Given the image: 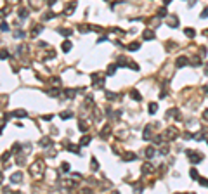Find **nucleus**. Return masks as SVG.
<instances>
[{
  "label": "nucleus",
  "instance_id": "1",
  "mask_svg": "<svg viewBox=\"0 0 208 194\" xmlns=\"http://www.w3.org/2000/svg\"><path fill=\"white\" fill-rule=\"evenodd\" d=\"M44 170H45V165H44L42 159H36L35 163L30 167V173L35 177V179H40V177L44 175Z\"/></svg>",
  "mask_w": 208,
  "mask_h": 194
},
{
  "label": "nucleus",
  "instance_id": "2",
  "mask_svg": "<svg viewBox=\"0 0 208 194\" xmlns=\"http://www.w3.org/2000/svg\"><path fill=\"white\" fill-rule=\"evenodd\" d=\"M177 135H179V130H177V128H173V127H168L163 132V139H165V141H173V139H177Z\"/></svg>",
  "mask_w": 208,
  "mask_h": 194
},
{
  "label": "nucleus",
  "instance_id": "3",
  "mask_svg": "<svg viewBox=\"0 0 208 194\" xmlns=\"http://www.w3.org/2000/svg\"><path fill=\"white\" fill-rule=\"evenodd\" d=\"M186 153H187V158L191 159V163H193V165L199 163V161L203 159V154H198V153H194V149H187Z\"/></svg>",
  "mask_w": 208,
  "mask_h": 194
},
{
  "label": "nucleus",
  "instance_id": "4",
  "mask_svg": "<svg viewBox=\"0 0 208 194\" xmlns=\"http://www.w3.org/2000/svg\"><path fill=\"white\" fill-rule=\"evenodd\" d=\"M28 2H30V7L35 11L42 9V5H44V0H28Z\"/></svg>",
  "mask_w": 208,
  "mask_h": 194
},
{
  "label": "nucleus",
  "instance_id": "5",
  "mask_svg": "<svg viewBox=\"0 0 208 194\" xmlns=\"http://www.w3.org/2000/svg\"><path fill=\"white\" fill-rule=\"evenodd\" d=\"M21 180H23V173L21 172L12 173V177H11V182H12V184H19Z\"/></svg>",
  "mask_w": 208,
  "mask_h": 194
},
{
  "label": "nucleus",
  "instance_id": "6",
  "mask_svg": "<svg viewBox=\"0 0 208 194\" xmlns=\"http://www.w3.org/2000/svg\"><path fill=\"white\" fill-rule=\"evenodd\" d=\"M186 64H187V57H186V56H180V57L175 61V66H177V68H184Z\"/></svg>",
  "mask_w": 208,
  "mask_h": 194
},
{
  "label": "nucleus",
  "instance_id": "7",
  "mask_svg": "<svg viewBox=\"0 0 208 194\" xmlns=\"http://www.w3.org/2000/svg\"><path fill=\"white\" fill-rule=\"evenodd\" d=\"M142 36H144V40H155V31L153 30H144Z\"/></svg>",
  "mask_w": 208,
  "mask_h": 194
},
{
  "label": "nucleus",
  "instance_id": "8",
  "mask_svg": "<svg viewBox=\"0 0 208 194\" xmlns=\"http://www.w3.org/2000/svg\"><path fill=\"white\" fill-rule=\"evenodd\" d=\"M167 18H168V24L172 28H177V24H179V18L177 16H167Z\"/></svg>",
  "mask_w": 208,
  "mask_h": 194
},
{
  "label": "nucleus",
  "instance_id": "9",
  "mask_svg": "<svg viewBox=\"0 0 208 194\" xmlns=\"http://www.w3.org/2000/svg\"><path fill=\"white\" fill-rule=\"evenodd\" d=\"M75 9H76V2H71V4L68 5L66 9H64V14H66V16H71Z\"/></svg>",
  "mask_w": 208,
  "mask_h": 194
},
{
  "label": "nucleus",
  "instance_id": "10",
  "mask_svg": "<svg viewBox=\"0 0 208 194\" xmlns=\"http://www.w3.org/2000/svg\"><path fill=\"white\" fill-rule=\"evenodd\" d=\"M76 92H78V90H75V88H68V90H64L62 94H64L66 97H70V99H73V97L76 95Z\"/></svg>",
  "mask_w": 208,
  "mask_h": 194
},
{
  "label": "nucleus",
  "instance_id": "11",
  "mask_svg": "<svg viewBox=\"0 0 208 194\" xmlns=\"http://www.w3.org/2000/svg\"><path fill=\"white\" fill-rule=\"evenodd\" d=\"M28 14H30V12H28V9H19V11H18L19 19H26V18H28Z\"/></svg>",
  "mask_w": 208,
  "mask_h": 194
},
{
  "label": "nucleus",
  "instance_id": "12",
  "mask_svg": "<svg viewBox=\"0 0 208 194\" xmlns=\"http://www.w3.org/2000/svg\"><path fill=\"white\" fill-rule=\"evenodd\" d=\"M144 154H146V158H153L155 156V147H146Z\"/></svg>",
  "mask_w": 208,
  "mask_h": 194
},
{
  "label": "nucleus",
  "instance_id": "13",
  "mask_svg": "<svg viewBox=\"0 0 208 194\" xmlns=\"http://www.w3.org/2000/svg\"><path fill=\"white\" fill-rule=\"evenodd\" d=\"M44 31V26H36V28H33L31 30V36H36V35H40Z\"/></svg>",
  "mask_w": 208,
  "mask_h": 194
},
{
  "label": "nucleus",
  "instance_id": "14",
  "mask_svg": "<svg viewBox=\"0 0 208 194\" xmlns=\"http://www.w3.org/2000/svg\"><path fill=\"white\" fill-rule=\"evenodd\" d=\"M61 48L64 50V52H70V50H71V42H70V40H66V42L61 45Z\"/></svg>",
  "mask_w": 208,
  "mask_h": 194
},
{
  "label": "nucleus",
  "instance_id": "15",
  "mask_svg": "<svg viewBox=\"0 0 208 194\" xmlns=\"http://www.w3.org/2000/svg\"><path fill=\"white\" fill-rule=\"evenodd\" d=\"M153 170H155V168L151 167V163H144V167H142V172L144 173H151Z\"/></svg>",
  "mask_w": 208,
  "mask_h": 194
},
{
  "label": "nucleus",
  "instance_id": "16",
  "mask_svg": "<svg viewBox=\"0 0 208 194\" xmlns=\"http://www.w3.org/2000/svg\"><path fill=\"white\" fill-rule=\"evenodd\" d=\"M123 159L125 161H134V159H135V154H134V153H125Z\"/></svg>",
  "mask_w": 208,
  "mask_h": 194
},
{
  "label": "nucleus",
  "instance_id": "17",
  "mask_svg": "<svg viewBox=\"0 0 208 194\" xmlns=\"http://www.w3.org/2000/svg\"><path fill=\"white\" fill-rule=\"evenodd\" d=\"M12 115L18 116V118H24V116H26V111H24V109H18V111H14Z\"/></svg>",
  "mask_w": 208,
  "mask_h": 194
},
{
  "label": "nucleus",
  "instance_id": "18",
  "mask_svg": "<svg viewBox=\"0 0 208 194\" xmlns=\"http://www.w3.org/2000/svg\"><path fill=\"white\" fill-rule=\"evenodd\" d=\"M130 95H132L135 101H142V95L137 92V90H130Z\"/></svg>",
  "mask_w": 208,
  "mask_h": 194
},
{
  "label": "nucleus",
  "instance_id": "19",
  "mask_svg": "<svg viewBox=\"0 0 208 194\" xmlns=\"http://www.w3.org/2000/svg\"><path fill=\"white\" fill-rule=\"evenodd\" d=\"M109 132H111V127H109V125H106V128H102V130H101V137L104 139V135H109Z\"/></svg>",
  "mask_w": 208,
  "mask_h": 194
},
{
  "label": "nucleus",
  "instance_id": "20",
  "mask_svg": "<svg viewBox=\"0 0 208 194\" xmlns=\"http://www.w3.org/2000/svg\"><path fill=\"white\" fill-rule=\"evenodd\" d=\"M156 109H158V104H156V102H151V104H149V113H151V115H155Z\"/></svg>",
  "mask_w": 208,
  "mask_h": 194
},
{
  "label": "nucleus",
  "instance_id": "21",
  "mask_svg": "<svg viewBox=\"0 0 208 194\" xmlns=\"http://www.w3.org/2000/svg\"><path fill=\"white\" fill-rule=\"evenodd\" d=\"M156 16H158V18H167V16H168V14H167V9H165V7H163V9H159Z\"/></svg>",
  "mask_w": 208,
  "mask_h": 194
},
{
  "label": "nucleus",
  "instance_id": "22",
  "mask_svg": "<svg viewBox=\"0 0 208 194\" xmlns=\"http://www.w3.org/2000/svg\"><path fill=\"white\" fill-rule=\"evenodd\" d=\"M78 128H80V130H82V132H85V130H87V128H89V125H87V121H80Z\"/></svg>",
  "mask_w": 208,
  "mask_h": 194
},
{
  "label": "nucleus",
  "instance_id": "23",
  "mask_svg": "<svg viewBox=\"0 0 208 194\" xmlns=\"http://www.w3.org/2000/svg\"><path fill=\"white\" fill-rule=\"evenodd\" d=\"M144 139H151V127L144 128Z\"/></svg>",
  "mask_w": 208,
  "mask_h": 194
},
{
  "label": "nucleus",
  "instance_id": "24",
  "mask_svg": "<svg viewBox=\"0 0 208 194\" xmlns=\"http://www.w3.org/2000/svg\"><path fill=\"white\" fill-rule=\"evenodd\" d=\"M184 33H186L187 36H191V38L194 36V30H193V28H186V30H184Z\"/></svg>",
  "mask_w": 208,
  "mask_h": 194
},
{
  "label": "nucleus",
  "instance_id": "25",
  "mask_svg": "<svg viewBox=\"0 0 208 194\" xmlns=\"http://www.w3.org/2000/svg\"><path fill=\"white\" fill-rule=\"evenodd\" d=\"M68 149H70L71 153H78V154H80V147H78V146H68Z\"/></svg>",
  "mask_w": 208,
  "mask_h": 194
},
{
  "label": "nucleus",
  "instance_id": "26",
  "mask_svg": "<svg viewBox=\"0 0 208 194\" xmlns=\"http://www.w3.org/2000/svg\"><path fill=\"white\" fill-rule=\"evenodd\" d=\"M92 170L96 172V170H99V163H97V159L92 158Z\"/></svg>",
  "mask_w": 208,
  "mask_h": 194
},
{
  "label": "nucleus",
  "instance_id": "27",
  "mask_svg": "<svg viewBox=\"0 0 208 194\" xmlns=\"http://www.w3.org/2000/svg\"><path fill=\"white\" fill-rule=\"evenodd\" d=\"M139 47H141L139 44H130L127 48H129V50H139Z\"/></svg>",
  "mask_w": 208,
  "mask_h": 194
},
{
  "label": "nucleus",
  "instance_id": "28",
  "mask_svg": "<svg viewBox=\"0 0 208 194\" xmlns=\"http://www.w3.org/2000/svg\"><path fill=\"white\" fill-rule=\"evenodd\" d=\"M194 139H196V141H203V139H205V133H203V132H198V133L194 135Z\"/></svg>",
  "mask_w": 208,
  "mask_h": 194
},
{
  "label": "nucleus",
  "instance_id": "29",
  "mask_svg": "<svg viewBox=\"0 0 208 194\" xmlns=\"http://www.w3.org/2000/svg\"><path fill=\"white\" fill-rule=\"evenodd\" d=\"M71 116H73V113H70V111H68V113H61L62 120H68V118H71Z\"/></svg>",
  "mask_w": 208,
  "mask_h": 194
},
{
  "label": "nucleus",
  "instance_id": "30",
  "mask_svg": "<svg viewBox=\"0 0 208 194\" xmlns=\"http://www.w3.org/2000/svg\"><path fill=\"white\" fill-rule=\"evenodd\" d=\"M106 97L109 99V101H115V99H116V94H113V92H106Z\"/></svg>",
  "mask_w": 208,
  "mask_h": 194
},
{
  "label": "nucleus",
  "instance_id": "31",
  "mask_svg": "<svg viewBox=\"0 0 208 194\" xmlns=\"http://www.w3.org/2000/svg\"><path fill=\"white\" fill-rule=\"evenodd\" d=\"M14 36H16V38H24V31H16V33H14Z\"/></svg>",
  "mask_w": 208,
  "mask_h": 194
},
{
  "label": "nucleus",
  "instance_id": "32",
  "mask_svg": "<svg viewBox=\"0 0 208 194\" xmlns=\"http://www.w3.org/2000/svg\"><path fill=\"white\" fill-rule=\"evenodd\" d=\"M115 71H116V66L115 64H111L109 70H108V75H115Z\"/></svg>",
  "mask_w": 208,
  "mask_h": 194
},
{
  "label": "nucleus",
  "instance_id": "33",
  "mask_svg": "<svg viewBox=\"0 0 208 194\" xmlns=\"http://www.w3.org/2000/svg\"><path fill=\"white\" fill-rule=\"evenodd\" d=\"M90 142V137H83V139H82V142H80V146H87Z\"/></svg>",
  "mask_w": 208,
  "mask_h": 194
},
{
  "label": "nucleus",
  "instance_id": "34",
  "mask_svg": "<svg viewBox=\"0 0 208 194\" xmlns=\"http://www.w3.org/2000/svg\"><path fill=\"white\" fill-rule=\"evenodd\" d=\"M52 18H56V14L54 12H49V14H44V19L47 21V19H52Z\"/></svg>",
  "mask_w": 208,
  "mask_h": 194
},
{
  "label": "nucleus",
  "instance_id": "35",
  "mask_svg": "<svg viewBox=\"0 0 208 194\" xmlns=\"http://www.w3.org/2000/svg\"><path fill=\"white\" fill-rule=\"evenodd\" d=\"M40 144H42V146H50V144H52V141H50V139H42Z\"/></svg>",
  "mask_w": 208,
  "mask_h": 194
},
{
  "label": "nucleus",
  "instance_id": "36",
  "mask_svg": "<svg viewBox=\"0 0 208 194\" xmlns=\"http://www.w3.org/2000/svg\"><path fill=\"white\" fill-rule=\"evenodd\" d=\"M9 158H11V153H4V154H2V161H4V165H5V161H7Z\"/></svg>",
  "mask_w": 208,
  "mask_h": 194
},
{
  "label": "nucleus",
  "instance_id": "37",
  "mask_svg": "<svg viewBox=\"0 0 208 194\" xmlns=\"http://www.w3.org/2000/svg\"><path fill=\"white\" fill-rule=\"evenodd\" d=\"M61 170H62V172H70V163H62Z\"/></svg>",
  "mask_w": 208,
  "mask_h": 194
},
{
  "label": "nucleus",
  "instance_id": "38",
  "mask_svg": "<svg viewBox=\"0 0 208 194\" xmlns=\"http://www.w3.org/2000/svg\"><path fill=\"white\" fill-rule=\"evenodd\" d=\"M2 31H9V24L5 21H2Z\"/></svg>",
  "mask_w": 208,
  "mask_h": 194
},
{
  "label": "nucleus",
  "instance_id": "39",
  "mask_svg": "<svg viewBox=\"0 0 208 194\" xmlns=\"http://www.w3.org/2000/svg\"><path fill=\"white\" fill-rule=\"evenodd\" d=\"M59 33H62V35H71V30H62V28H61V30H59Z\"/></svg>",
  "mask_w": 208,
  "mask_h": 194
},
{
  "label": "nucleus",
  "instance_id": "40",
  "mask_svg": "<svg viewBox=\"0 0 208 194\" xmlns=\"http://www.w3.org/2000/svg\"><path fill=\"white\" fill-rule=\"evenodd\" d=\"M7 57H9V52L4 48V50H2V59H7Z\"/></svg>",
  "mask_w": 208,
  "mask_h": 194
},
{
  "label": "nucleus",
  "instance_id": "41",
  "mask_svg": "<svg viewBox=\"0 0 208 194\" xmlns=\"http://www.w3.org/2000/svg\"><path fill=\"white\" fill-rule=\"evenodd\" d=\"M191 177H193V179H198V172H196L194 168H193V170H191Z\"/></svg>",
  "mask_w": 208,
  "mask_h": 194
},
{
  "label": "nucleus",
  "instance_id": "42",
  "mask_svg": "<svg viewBox=\"0 0 208 194\" xmlns=\"http://www.w3.org/2000/svg\"><path fill=\"white\" fill-rule=\"evenodd\" d=\"M159 153H161V154H168V147H167V146H165V147H161V151H159Z\"/></svg>",
  "mask_w": 208,
  "mask_h": 194
},
{
  "label": "nucleus",
  "instance_id": "43",
  "mask_svg": "<svg viewBox=\"0 0 208 194\" xmlns=\"http://www.w3.org/2000/svg\"><path fill=\"white\" fill-rule=\"evenodd\" d=\"M201 18H203V19H205V18H208V7L203 11V14H201Z\"/></svg>",
  "mask_w": 208,
  "mask_h": 194
},
{
  "label": "nucleus",
  "instance_id": "44",
  "mask_svg": "<svg viewBox=\"0 0 208 194\" xmlns=\"http://www.w3.org/2000/svg\"><path fill=\"white\" fill-rule=\"evenodd\" d=\"M44 120H45V121H50V120H52V116H50V115H45Z\"/></svg>",
  "mask_w": 208,
  "mask_h": 194
},
{
  "label": "nucleus",
  "instance_id": "45",
  "mask_svg": "<svg viewBox=\"0 0 208 194\" xmlns=\"http://www.w3.org/2000/svg\"><path fill=\"white\" fill-rule=\"evenodd\" d=\"M203 120H206V121H208V109L203 113Z\"/></svg>",
  "mask_w": 208,
  "mask_h": 194
},
{
  "label": "nucleus",
  "instance_id": "46",
  "mask_svg": "<svg viewBox=\"0 0 208 194\" xmlns=\"http://www.w3.org/2000/svg\"><path fill=\"white\" fill-rule=\"evenodd\" d=\"M47 4H49V5H54V4H56V0H47Z\"/></svg>",
  "mask_w": 208,
  "mask_h": 194
},
{
  "label": "nucleus",
  "instance_id": "47",
  "mask_svg": "<svg viewBox=\"0 0 208 194\" xmlns=\"http://www.w3.org/2000/svg\"><path fill=\"white\" fill-rule=\"evenodd\" d=\"M11 4H19V2H21V0H9Z\"/></svg>",
  "mask_w": 208,
  "mask_h": 194
},
{
  "label": "nucleus",
  "instance_id": "48",
  "mask_svg": "<svg viewBox=\"0 0 208 194\" xmlns=\"http://www.w3.org/2000/svg\"><path fill=\"white\" fill-rule=\"evenodd\" d=\"M163 2H165V5H167V4H170V2H172V0H163Z\"/></svg>",
  "mask_w": 208,
  "mask_h": 194
},
{
  "label": "nucleus",
  "instance_id": "49",
  "mask_svg": "<svg viewBox=\"0 0 208 194\" xmlns=\"http://www.w3.org/2000/svg\"><path fill=\"white\" fill-rule=\"evenodd\" d=\"M205 75H208V66H206V70H205Z\"/></svg>",
  "mask_w": 208,
  "mask_h": 194
}]
</instances>
